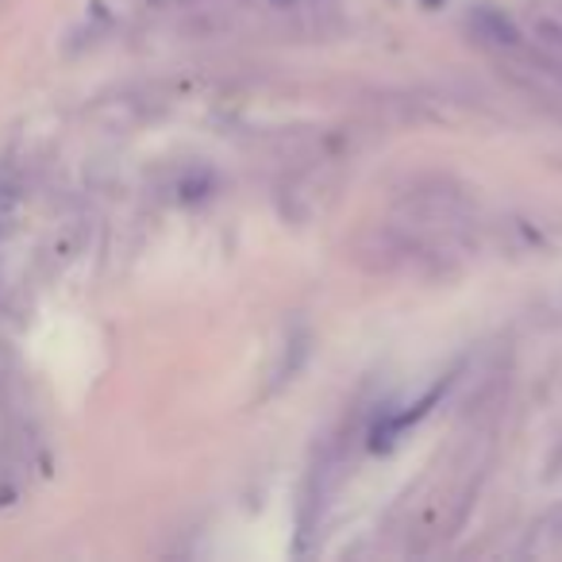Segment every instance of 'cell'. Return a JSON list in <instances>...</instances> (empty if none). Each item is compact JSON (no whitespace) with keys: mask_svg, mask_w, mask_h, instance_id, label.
I'll return each mask as SVG.
<instances>
[{"mask_svg":"<svg viewBox=\"0 0 562 562\" xmlns=\"http://www.w3.org/2000/svg\"><path fill=\"white\" fill-rule=\"evenodd\" d=\"M9 209H12L9 189H0V232H4V220H9Z\"/></svg>","mask_w":562,"mask_h":562,"instance_id":"cell-2","label":"cell"},{"mask_svg":"<svg viewBox=\"0 0 562 562\" xmlns=\"http://www.w3.org/2000/svg\"><path fill=\"white\" fill-rule=\"evenodd\" d=\"M477 27H482L485 35H490L493 43H508L513 47L520 35H516V27H513V20H505L501 12H493V9H477Z\"/></svg>","mask_w":562,"mask_h":562,"instance_id":"cell-1","label":"cell"}]
</instances>
